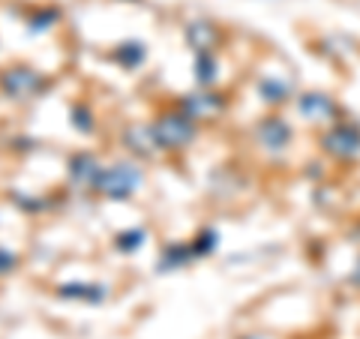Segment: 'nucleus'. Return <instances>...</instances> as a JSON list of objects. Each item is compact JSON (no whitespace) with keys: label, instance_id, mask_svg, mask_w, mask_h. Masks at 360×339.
Here are the masks:
<instances>
[{"label":"nucleus","instance_id":"f257e3e1","mask_svg":"<svg viewBox=\"0 0 360 339\" xmlns=\"http://www.w3.org/2000/svg\"><path fill=\"white\" fill-rule=\"evenodd\" d=\"M153 141L165 151H180L195 139V120L186 111H168L153 123Z\"/></svg>","mask_w":360,"mask_h":339},{"label":"nucleus","instance_id":"f03ea898","mask_svg":"<svg viewBox=\"0 0 360 339\" xmlns=\"http://www.w3.org/2000/svg\"><path fill=\"white\" fill-rule=\"evenodd\" d=\"M141 186V168L129 165V162H117L111 168H103L96 180V189L103 192L105 198H129L135 189Z\"/></svg>","mask_w":360,"mask_h":339},{"label":"nucleus","instance_id":"7ed1b4c3","mask_svg":"<svg viewBox=\"0 0 360 339\" xmlns=\"http://www.w3.org/2000/svg\"><path fill=\"white\" fill-rule=\"evenodd\" d=\"M0 84H4V90L13 99H30L37 96L42 90V75L33 72V70H25V66H15V70L4 72V78H0Z\"/></svg>","mask_w":360,"mask_h":339},{"label":"nucleus","instance_id":"20e7f679","mask_svg":"<svg viewBox=\"0 0 360 339\" xmlns=\"http://www.w3.org/2000/svg\"><path fill=\"white\" fill-rule=\"evenodd\" d=\"M324 148L333 156H340V160H354L360 153V129L354 123H340V127H333L324 135Z\"/></svg>","mask_w":360,"mask_h":339},{"label":"nucleus","instance_id":"39448f33","mask_svg":"<svg viewBox=\"0 0 360 339\" xmlns=\"http://www.w3.org/2000/svg\"><path fill=\"white\" fill-rule=\"evenodd\" d=\"M258 139H262V144L270 151H283L291 141V127L283 117H267L262 123V129H258Z\"/></svg>","mask_w":360,"mask_h":339},{"label":"nucleus","instance_id":"423d86ee","mask_svg":"<svg viewBox=\"0 0 360 339\" xmlns=\"http://www.w3.org/2000/svg\"><path fill=\"white\" fill-rule=\"evenodd\" d=\"M297 108H300V115H303V117H309V120H315V123L330 120V117H333V111H336L333 99H330L328 94H307V96H300Z\"/></svg>","mask_w":360,"mask_h":339},{"label":"nucleus","instance_id":"0eeeda50","mask_svg":"<svg viewBox=\"0 0 360 339\" xmlns=\"http://www.w3.org/2000/svg\"><path fill=\"white\" fill-rule=\"evenodd\" d=\"M217 27L210 25V21H193V25L186 27V39L193 45L195 51H213V42H217Z\"/></svg>","mask_w":360,"mask_h":339},{"label":"nucleus","instance_id":"6e6552de","mask_svg":"<svg viewBox=\"0 0 360 339\" xmlns=\"http://www.w3.org/2000/svg\"><path fill=\"white\" fill-rule=\"evenodd\" d=\"M99 172L103 168H96V162L90 160V156H78V160L72 162V180L75 184H90V186H96V180H99Z\"/></svg>","mask_w":360,"mask_h":339},{"label":"nucleus","instance_id":"1a4fd4ad","mask_svg":"<svg viewBox=\"0 0 360 339\" xmlns=\"http://www.w3.org/2000/svg\"><path fill=\"white\" fill-rule=\"evenodd\" d=\"M141 241H144V231H127V234L117 237V246L123 252H129V250H139Z\"/></svg>","mask_w":360,"mask_h":339},{"label":"nucleus","instance_id":"9d476101","mask_svg":"<svg viewBox=\"0 0 360 339\" xmlns=\"http://www.w3.org/2000/svg\"><path fill=\"white\" fill-rule=\"evenodd\" d=\"M9 270H15V255L0 250V274H9Z\"/></svg>","mask_w":360,"mask_h":339},{"label":"nucleus","instance_id":"9b49d317","mask_svg":"<svg viewBox=\"0 0 360 339\" xmlns=\"http://www.w3.org/2000/svg\"><path fill=\"white\" fill-rule=\"evenodd\" d=\"M354 279H357V282H360V264H357V274H354Z\"/></svg>","mask_w":360,"mask_h":339}]
</instances>
